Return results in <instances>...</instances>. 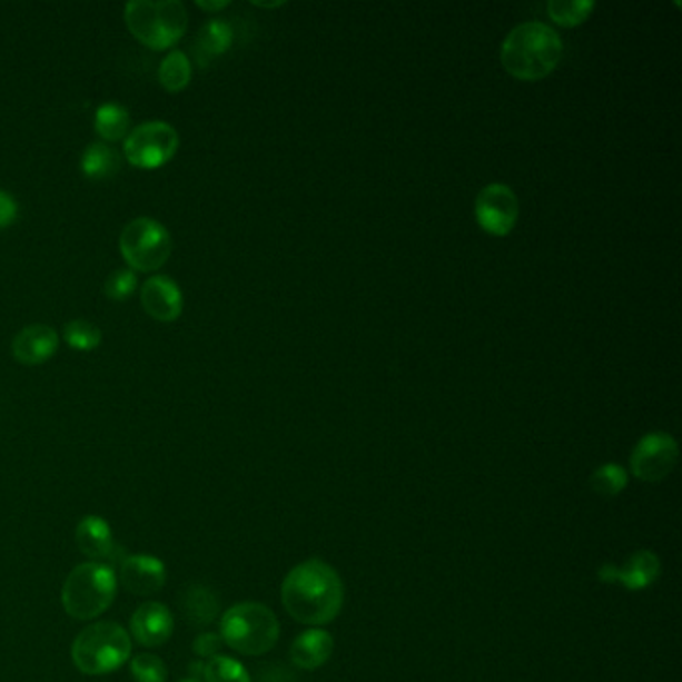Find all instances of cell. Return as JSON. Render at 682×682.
I'll return each mask as SVG.
<instances>
[{"instance_id":"obj_1","label":"cell","mask_w":682,"mask_h":682,"mask_svg":"<svg viewBox=\"0 0 682 682\" xmlns=\"http://www.w3.org/2000/svg\"><path fill=\"white\" fill-rule=\"evenodd\" d=\"M280 596L297 623L317 629L337 619L345 603V584L330 564L310 559L287 574Z\"/></svg>"},{"instance_id":"obj_2","label":"cell","mask_w":682,"mask_h":682,"mask_svg":"<svg viewBox=\"0 0 682 682\" xmlns=\"http://www.w3.org/2000/svg\"><path fill=\"white\" fill-rule=\"evenodd\" d=\"M563 39L553 27L528 20L514 27L501 47V62L516 80L536 82L553 72L563 59Z\"/></svg>"},{"instance_id":"obj_3","label":"cell","mask_w":682,"mask_h":682,"mask_svg":"<svg viewBox=\"0 0 682 682\" xmlns=\"http://www.w3.org/2000/svg\"><path fill=\"white\" fill-rule=\"evenodd\" d=\"M119 589L110 564L82 563L70 571L62 584V609L77 621H92L107 613Z\"/></svg>"},{"instance_id":"obj_4","label":"cell","mask_w":682,"mask_h":682,"mask_svg":"<svg viewBox=\"0 0 682 682\" xmlns=\"http://www.w3.org/2000/svg\"><path fill=\"white\" fill-rule=\"evenodd\" d=\"M125 22L145 47L170 49L187 32V7L180 0H132L125 7Z\"/></svg>"},{"instance_id":"obj_5","label":"cell","mask_w":682,"mask_h":682,"mask_svg":"<svg viewBox=\"0 0 682 682\" xmlns=\"http://www.w3.org/2000/svg\"><path fill=\"white\" fill-rule=\"evenodd\" d=\"M280 624L275 613L260 603L230 606L220 619V639L235 653L260 656L275 649Z\"/></svg>"},{"instance_id":"obj_6","label":"cell","mask_w":682,"mask_h":682,"mask_svg":"<svg viewBox=\"0 0 682 682\" xmlns=\"http://www.w3.org/2000/svg\"><path fill=\"white\" fill-rule=\"evenodd\" d=\"M132 651L130 634L117 623H95L75 639L70 656L80 673L100 676L119 671Z\"/></svg>"},{"instance_id":"obj_7","label":"cell","mask_w":682,"mask_h":682,"mask_svg":"<svg viewBox=\"0 0 682 682\" xmlns=\"http://www.w3.org/2000/svg\"><path fill=\"white\" fill-rule=\"evenodd\" d=\"M119 247L130 270L155 273L167 265L172 253V238L159 220L139 217L122 228Z\"/></svg>"},{"instance_id":"obj_8","label":"cell","mask_w":682,"mask_h":682,"mask_svg":"<svg viewBox=\"0 0 682 682\" xmlns=\"http://www.w3.org/2000/svg\"><path fill=\"white\" fill-rule=\"evenodd\" d=\"M180 137L165 120H149L130 130L122 145L125 159L137 169H159L177 155Z\"/></svg>"},{"instance_id":"obj_9","label":"cell","mask_w":682,"mask_h":682,"mask_svg":"<svg viewBox=\"0 0 682 682\" xmlns=\"http://www.w3.org/2000/svg\"><path fill=\"white\" fill-rule=\"evenodd\" d=\"M521 205L513 188L503 182H493L481 188L475 198V218L486 235L506 237L518 223Z\"/></svg>"},{"instance_id":"obj_10","label":"cell","mask_w":682,"mask_h":682,"mask_svg":"<svg viewBox=\"0 0 682 682\" xmlns=\"http://www.w3.org/2000/svg\"><path fill=\"white\" fill-rule=\"evenodd\" d=\"M679 463V445L663 431L644 435L633 448L631 471L643 483H661Z\"/></svg>"},{"instance_id":"obj_11","label":"cell","mask_w":682,"mask_h":682,"mask_svg":"<svg viewBox=\"0 0 682 682\" xmlns=\"http://www.w3.org/2000/svg\"><path fill=\"white\" fill-rule=\"evenodd\" d=\"M140 305L152 320L175 323L182 315L185 298L177 280L167 275H152L140 288Z\"/></svg>"},{"instance_id":"obj_12","label":"cell","mask_w":682,"mask_h":682,"mask_svg":"<svg viewBox=\"0 0 682 682\" xmlns=\"http://www.w3.org/2000/svg\"><path fill=\"white\" fill-rule=\"evenodd\" d=\"M119 581L129 593L152 596L167 583V566L150 554H129L120 563Z\"/></svg>"},{"instance_id":"obj_13","label":"cell","mask_w":682,"mask_h":682,"mask_svg":"<svg viewBox=\"0 0 682 682\" xmlns=\"http://www.w3.org/2000/svg\"><path fill=\"white\" fill-rule=\"evenodd\" d=\"M75 538H77L80 553L90 559V563L109 564L110 561H117L122 556L119 544L115 543L110 524L97 514H89L80 518L77 531H75Z\"/></svg>"},{"instance_id":"obj_14","label":"cell","mask_w":682,"mask_h":682,"mask_svg":"<svg viewBox=\"0 0 682 682\" xmlns=\"http://www.w3.org/2000/svg\"><path fill=\"white\" fill-rule=\"evenodd\" d=\"M175 631V616L169 606L162 603L140 604L135 614L130 616V636L142 646H160L167 643Z\"/></svg>"},{"instance_id":"obj_15","label":"cell","mask_w":682,"mask_h":682,"mask_svg":"<svg viewBox=\"0 0 682 682\" xmlns=\"http://www.w3.org/2000/svg\"><path fill=\"white\" fill-rule=\"evenodd\" d=\"M59 335L49 325H29L12 338V358L24 366L45 365L59 350Z\"/></svg>"},{"instance_id":"obj_16","label":"cell","mask_w":682,"mask_h":682,"mask_svg":"<svg viewBox=\"0 0 682 682\" xmlns=\"http://www.w3.org/2000/svg\"><path fill=\"white\" fill-rule=\"evenodd\" d=\"M661 561L651 551H639L621 566H603L599 576L606 583H621L629 591H643L659 579Z\"/></svg>"},{"instance_id":"obj_17","label":"cell","mask_w":682,"mask_h":682,"mask_svg":"<svg viewBox=\"0 0 682 682\" xmlns=\"http://www.w3.org/2000/svg\"><path fill=\"white\" fill-rule=\"evenodd\" d=\"M178 611L190 626L205 629L220 614L218 594L205 584H188L178 594Z\"/></svg>"},{"instance_id":"obj_18","label":"cell","mask_w":682,"mask_h":682,"mask_svg":"<svg viewBox=\"0 0 682 682\" xmlns=\"http://www.w3.org/2000/svg\"><path fill=\"white\" fill-rule=\"evenodd\" d=\"M335 651V639L323 629H308L290 646V661L303 671H315L327 663Z\"/></svg>"},{"instance_id":"obj_19","label":"cell","mask_w":682,"mask_h":682,"mask_svg":"<svg viewBox=\"0 0 682 682\" xmlns=\"http://www.w3.org/2000/svg\"><path fill=\"white\" fill-rule=\"evenodd\" d=\"M120 169H122V155L107 142L97 140L82 150L80 170L90 180H110L119 175Z\"/></svg>"},{"instance_id":"obj_20","label":"cell","mask_w":682,"mask_h":682,"mask_svg":"<svg viewBox=\"0 0 682 682\" xmlns=\"http://www.w3.org/2000/svg\"><path fill=\"white\" fill-rule=\"evenodd\" d=\"M233 39H235V32L227 20H208L195 40V59L198 65L207 67L210 60L225 55L230 49Z\"/></svg>"},{"instance_id":"obj_21","label":"cell","mask_w":682,"mask_h":682,"mask_svg":"<svg viewBox=\"0 0 682 682\" xmlns=\"http://www.w3.org/2000/svg\"><path fill=\"white\" fill-rule=\"evenodd\" d=\"M95 132L102 142H119L130 132V112L119 102H105L95 112Z\"/></svg>"},{"instance_id":"obj_22","label":"cell","mask_w":682,"mask_h":682,"mask_svg":"<svg viewBox=\"0 0 682 682\" xmlns=\"http://www.w3.org/2000/svg\"><path fill=\"white\" fill-rule=\"evenodd\" d=\"M192 77V62L182 50H170L159 67V82L167 92H180Z\"/></svg>"},{"instance_id":"obj_23","label":"cell","mask_w":682,"mask_h":682,"mask_svg":"<svg viewBox=\"0 0 682 682\" xmlns=\"http://www.w3.org/2000/svg\"><path fill=\"white\" fill-rule=\"evenodd\" d=\"M594 7V0H551L546 4V12L559 27L573 29L593 14Z\"/></svg>"},{"instance_id":"obj_24","label":"cell","mask_w":682,"mask_h":682,"mask_svg":"<svg viewBox=\"0 0 682 682\" xmlns=\"http://www.w3.org/2000/svg\"><path fill=\"white\" fill-rule=\"evenodd\" d=\"M589 485L593 488L594 493L604 498H613V496L621 495L626 485H629V475L624 471L623 466L609 465L599 466L594 471L591 478H589Z\"/></svg>"},{"instance_id":"obj_25","label":"cell","mask_w":682,"mask_h":682,"mask_svg":"<svg viewBox=\"0 0 682 682\" xmlns=\"http://www.w3.org/2000/svg\"><path fill=\"white\" fill-rule=\"evenodd\" d=\"M202 681L253 682L247 669L235 659L225 656V654H217V656L208 659V663H205V671H202Z\"/></svg>"},{"instance_id":"obj_26","label":"cell","mask_w":682,"mask_h":682,"mask_svg":"<svg viewBox=\"0 0 682 682\" xmlns=\"http://www.w3.org/2000/svg\"><path fill=\"white\" fill-rule=\"evenodd\" d=\"M65 340L75 350H95L102 343V330L85 318H75L65 325Z\"/></svg>"},{"instance_id":"obj_27","label":"cell","mask_w":682,"mask_h":682,"mask_svg":"<svg viewBox=\"0 0 682 682\" xmlns=\"http://www.w3.org/2000/svg\"><path fill=\"white\" fill-rule=\"evenodd\" d=\"M130 673L137 682H167L169 669L157 654L140 653L130 661Z\"/></svg>"},{"instance_id":"obj_28","label":"cell","mask_w":682,"mask_h":682,"mask_svg":"<svg viewBox=\"0 0 682 682\" xmlns=\"http://www.w3.org/2000/svg\"><path fill=\"white\" fill-rule=\"evenodd\" d=\"M139 287L137 273L130 268H117L112 270L107 280H105V297L115 303H122L127 298L132 297V293Z\"/></svg>"},{"instance_id":"obj_29","label":"cell","mask_w":682,"mask_h":682,"mask_svg":"<svg viewBox=\"0 0 682 682\" xmlns=\"http://www.w3.org/2000/svg\"><path fill=\"white\" fill-rule=\"evenodd\" d=\"M223 646V639L217 633H202L198 634L192 643V651L200 656V659H212L217 656L218 651Z\"/></svg>"},{"instance_id":"obj_30","label":"cell","mask_w":682,"mask_h":682,"mask_svg":"<svg viewBox=\"0 0 682 682\" xmlns=\"http://www.w3.org/2000/svg\"><path fill=\"white\" fill-rule=\"evenodd\" d=\"M19 217V205L7 190H0V230L9 228Z\"/></svg>"},{"instance_id":"obj_31","label":"cell","mask_w":682,"mask_h":682,"mask_svg":"<svg viewBox=\"0 0 682 682\" xmlns=\"http://www.w3.org/2000/svg\"><path fill=\"white\" fill-rule=\"evenodd\" d=\"M257 682H297V679L285 666H278V663H268L267 666H263L258 671Z\"/></svg>"},{"instance_id":"obj_32","label":"cell","mask_w":682,"mask_h":682,"mask_svg":"<svg viewBox=\"0 0 682 682\" xmlns=\"http://www.w3.org/2000/svg\"><path fill=\"white\" fill-rule=\"evenodd\" d=\"M228 0H218V2H207V0H198V9L207 10V12H218V10L227 9Z\"/></svg>"},{"instance_id":"obj_33","label":"cell","mask_w":682,"mask_h":682,"mask_svg":"<svg viewBox=\"0 0 682 682\" xmlns=\"http://www.w3.org/2000/svg\"><path fill=\"white\" fill-rule=\"evenodd\" d=\"M257 7H263V9H277V7H283V2H267V4H263V2H255Z\"/></svg>"},{"instance_id":"obj_34","label":"cell","mask_w":682,"mask_h":682,"mask_svg":"<svg viewBox=\"0 0 682 682\" xmlns=\"http://www.w3.org/2000/svg\"><path fill=\"white\" fill-rule=\"evenodd\" d=\"M178 682H202V681H198V679H192V676H188V679H185V681H178Z\"/></svg>"}]
</instances>
